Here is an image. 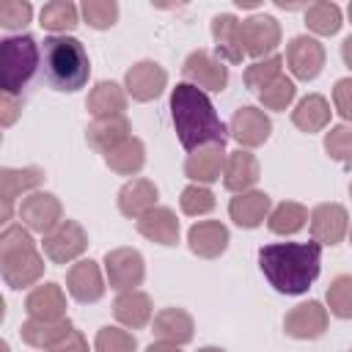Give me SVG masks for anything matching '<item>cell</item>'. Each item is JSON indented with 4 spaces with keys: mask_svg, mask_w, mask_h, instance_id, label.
<instances>
[{
    "mask_svg": "<svg viewBox=\"0 0 352 352\" xmlns=\"http://www.w3.org/2000/svg\"><path fill=\"white\" fill-rule=\"evenodd\" d=\"M341 58H344V63L352 69V36L344 38V44H341Z\"/></svg>",
    "mask_w": 352,
    "mask_h": 352,
    "instance_id": "c3c4849f",
    "label": "cell"
},
{
    "mask_svg": "<svg viewBox=\"0 0 352 352\" xmlns=\"http://www.w3.org/2000/svg\"><path fill=\"white\" fill-rule=\"evenodd\" d=\"M308 228L314 242H319L322 248H333L349 234V214L341 204H319L308 214Z\"/></svg>",
    "mask_w": 352,
    "mask_h": 352,
    "instance_id": "4fadbf2b",
    "label": "cell"
},
{
    "mask_svg": "<svg viewBox=\"0 0 352 352\" xmlns=\"http://www.w3.org/2000/svg\"><path fill=\"white\" fill-rule=\"evenodd\" d=\"M41 248H44V256H47L52 264H72V261H77V258L85 253V248H88V234H85V228H82L77 220H69V217H66L58 228H52V231L44 236Z\"/></svg>",
    "mask_w": 352,
    "mask_h": 352,
    "instance_id": "ba28073f",
    "label": "cell"
},
{
    "mask_svg": "<svg viewBox=\"0 0 352 352\" xmlns=\"http://www.w3.org/2000/svg\"><path fill=\"white\" fill-rule=\"evenodd\" d=\"M330 102L322 96V94H308L302 96L294 110H292V124L300 129V132H322L327 124H330Z\"/></svg>",
    "mask_w": 352,
    "mask_h": 352,
    "instance_id": "f546056e",
    "label": "cell"
},
{
    "mask_svg": "<svg viewBox=\"0 0 352 352\" xmlns=\"http://www.w3.org/2000/svg\"><path fill=\"white\" fill-rule=\"evenodd\" d=\"M151 327H154V336L160 341H168V344H176V346L190 344L192 333H195L192 316L184 308H162L160 314H154Z\"/></svg>",
    "mask_w": 352,
    "mask_h": 352,
    "instance_id": "83f0119b",
    "label": "cell"
},
{
    "mask_svg": "<svg viewBox=\"0 0 352 352\" xmlns=\"http://www.w3.org/2000/svg\"><path fill=\"white\" fill-rule=\"evenodd\" d=\"M214 192L206 187V184H187L179 195V206L184 214L190 217H201V214H209L214 209Z\"/></svg>",
    "mask_w": 352,
    "mask_h": 352,
    "instance_id": "f35d334b",
    "label": "cell"
},
{
    "mask_svg": "<svg viewBox=\"0 0 352 352\" xmlns=\"http://www.w3.org/2000/svg\"><path fill=\"white\" fill-rule=\"evenodd\" d=\"M297 96V85L292 77L280 74L278 80H272L261 94H258V102L264 110H286Z\"/></svg>",
    "mask_w": 352,
    "mask_h": 352,
    "instance_id": "74e56055",
    "label": "cell"
},
{
    "mask_svg": "<svg viewBox=\"0 0 352 352\" xmlns=\"http://www.w3.org/2000/svg\"><path fill=\"white\" fill-rule=\"evenodd\" d=\"M226 146H201L195 151L187 154L184 160V176L192 182V184H212L223 176V168H226Z\"/></svg>",
    "mask_w": 352,
    "mask_h": 352,
    "instance_id": "d6986e66",
    "label": "cell"
},
{
    "mask_svg": "<svg viewBox=\"0 0 352 352\" xmlns=\"http://www.w3.org/2000/svg\"><path fill=\"white\" fill-rule=\"evenodd\" d=\"M129 138V121L121 116V118H104V121H94L88 124L85 129V140L94 151L99 154H107L113 151L116 146H121L124 140Z\"/></svg>",
    "mask_w": 352,
    "mask_h": 352,
    "instance_id": "4dcf8cb0",
    "label": "cell"
},
{
    "mask_svg": "<svg viewBox=\"0 0 352 352\" xmlns=\"http://www.w3.org/2000/svg\"><path fill=\"white\" fill-rule=\"evenodd\" d=\"M80 14L94 30H107L118 22V3L116 0H85L80 6Z\"/></svg>",
    "mask_w": 352,
    "mask_h": 352,
    "instance_id": "ab89813d",
    "label": "cell"
},
{
    "mask_svg": "<svg viewBox=\"0 0 352 352\" xmlns=\"http://www.w3.org/2000/svg\"><path fill=\"white\" fill-rule=\"evenodd\" d=\"M280 69H283V58H280V55H270V58L253 60V63L245 69L242 80H245V85H248L250 91L261 94L272 80H278V77H280Z\"/></svg>",
    "mask_w": 352,
    "mask_h": 352,
    "instance_id": "d590c367",
    "label": "cell"
},
{
    "mask_svg": "<svg viewBox=\"0 0 352 352\" xmlns=\"http://www.w3.org/2000/svg\"><path fill=\"white\" fill-rule=\"evenodd\" d=\"M305 25L316 36H336L338 28L344 25V14H341V8L336 3L319 0V3H311L305 8Z\"/></svg>",
    "mask_w": 352,
    "mask_h": 352,
    "instance_id": "e575fe53",
    "label": "cell"
},
{
    "mask_svg": "<svg viewBox=\"0 0 352 352\" xmlns=\"http://www.w3.org/2000/svg\"><path fill=\"white\" fill-rule=\"evenodd\" d=\"M349 242H352V226H349Z\"/></svg>",
    "mask_w": 352,
    "mask_h": 352,
    "instance_id": "816d5d0a",
    "label": "cell"
},
{
    "mask_svg": "<svg viewBox=\"0 0 352 352\" xmlns=\"http://www.w3.org/2000/svg\"><path fill=\"white\" fill-rule=\"evenodd\" d=\"M138 226V234L157 242V245H176L179 242V220H176V212L168 209V206H154L151 212H146L140 220H135Z\"/></svg>",
    "mask_w": 352,
    "mask_h": 352,
    "instance_id": "484cf974",
    "label": "cell"
},
{
    "mask_svg": "<svg viewBox=\"0 0 352 352\" xmlns=\"http://www.w3.org/2000/svg\"><path fill=\"white\" fill-rule=\"evenodd\" d=\"M349 195H352V184H349Z\"/></svg>",
    "mask_w": 352,
    "mask_h": 352,
    "instance_id": "f5cc1de1",
    "label": "cell"
},
{
    "mask_svg": "<svg viewBox=\"0 0 352 352\" xmlns=\"http://www.w3.org/2000/svg\"><path fill=\"white\" fill-rule=\"evenodd\" d=\"M104 275L116 292H132L146 278V261L135 248H113L104 253Z\"/></svg>",
    "mask_w": 352,
    "mask_h": 352,
    "instance_id": "9c48e42d",
    "label": "cell"
},
{
    "mask_svg": "<svg viewBox=\"0 0 352 352\" xmlns=\"http://www.w3.org/2000/svg\"><path fill=\"white\" fill-rule=\"evenodd\" d=\"M231 242L228 228L220 220H198L187 231V245L198 258H217Z\"/></svg>",
    "mask_w": 352,
    "mask_h": 352,
    "instance_id": "ac0fdd59",
    "label": "cell"
},
{
    "mask_svg": "<svg viewBox=\"0 0 352 352\" xmlns=\"http://www.w3.org/2000/svg\"><path fill=\"white\" fill-rule=\"evenodd\" d=\"M286 66L302 82L316 80L319 72L324 69V47H322V41L308 36V33L305 36H294L286 44Z\"/></svg>",
    "mask_w": 352,
    "mask_h": 352,
    "instance_id": "8fae6325",
    "label": "cell"
},
{
    "mask_svg": "<svg viewBox=\"0 0 352 352\" xmlns=\"http://www.w3.org/2000/svg\"><path fill=\"white\" fill-rule=\"evenodd\" d=\"M151 314H154V305H151V297L140 289H132V292H118L116 302H113V316L129 327V330H140L151 322Z\"/></svg>",
    "mask_w": 352,
    "mask_h": 352,
    "instance_id": "4316f807",
    "label": "cell"
},
{
    "mask_svg": "<svg viewBox=\"0 0 352 352\" xmlns=\"http://www.w3.org/2000/svg\"><path fill=\"white\" fill-rule=\"evenodd\" d=\"M16 214H19L22 226H25L28 231L41 234V236H47L52 228H58V226L63 223V209H60L58 195L41 192V190L25 195L22 204L16 206Z\"/></svg>",
    "mask_w": 352,
    "mask_h": 352,
    "instance_id": "8992f818",
    "label": "cell"
},
{
    "mask_svg": "<svg viewBox=\"0 0 352 352\" xmlns=\"http://www.w3.org/2000/svg\"><path fill=\"white\" fill-rule=\"evenodd\" d=\"M327 311L338 319H352V275H336L324 292Z\"/></svg>",
    "mask_w": 352,
    "mask_h": 352,
    "instance_id": "8d00e7d4",
    "label": "cell"
},
{
    "mask_svg": "<svg viewBox=\"0 0 352 352\" xmlns=\"http://www.w3.org/2000/svg\"><path fill=\"white\" fill-rule=\"evenodd\" d=\"M157 198H160L157 184H154L151 179L138 176V179H129V182L118 190L116 204H118V212H121L124 217L140 220L146 212H151V209L157 206Z\"/></svg>",
    "mask_w": 352,
    "mask_h": 352,
    "instance_id": "ffe728a7",
    "label": "cell"
},
{
    "mask_svg": "<svg viewBox=\"0 0 352 352\" xmlns=\"http://www.w3.org/2000/svg\"><path fill=\"white\" fill-rule=\"evenodd\" d=\"M138 349V341L129 330L124 327H102L96 333V341H94V352H135Z\"/></svg>",
    "mask_w": 352,
    "mask_h": 352,
    "instance_id": "60d3db41",
    "label": "cell"
},
{
    "mask_svg": "<svg viewBox=\"0 0 352 352\" xmlns=\"http://www.w3.org/2000/svg\"><path fill=\"white\" fill-rule=\"evenodd\" d=\"M124 88L135 102H151L168 88V72L157 60H138L126 69Z\"/></svg>",
    "mask_w": 352,
    "mask_h": 352,
    "instance_id": "9a60e30c",
    "label": "cell"
},
{
    "mask_svg": "<svg viewBox=\"0 0 352 352\" xmlns=\"http://www.w3.org/2000/svg\"><path fill=\"white\" fill-rule=\"evenodd\" d=\"M126 88L113 82V80H102L91 88L88 94V113L94 116V121H104V118H121L126 110Z\"/></svg>",
    "mask_w": 352,
    "mask_h": 352,
    "instance_id": "7402d4cb",
    "label": "cell"
},
{
    "mask_svg": "<svg viewBox=\"0 0 352 352\" xmlns=\"http://www.w3.org/2000/svg\"><path fill=\"white\" fill-rule=\"evenodd\" d=\"M44 182V170L36 165L28 168H0V223L11 220L14 201L22 192H36V187Z\"/></svg>",
    "mask_w": 352,
    "mask_h": 352,
    "instance_id": "5bb4252c",
    "label": "cell"
},
{
    "mask_svg": "<svg viewBox=\"0 0 352 352\" xmlns=\"http://www.w3.org/2000/svg\"><path fill=\"white\" fill-rule=\"evenodd\" d=\"M327 322H330L327 308L319 300H308V302L294 305L283 316V330H286V336H292L297 341H314V338L324 336Z\"/></svg>",
    "mask_w": 352,
    "mask_h": 352,
    "instance_id": "2e32d148",
    "label": "cell"
},
{
    "mask_svg": "<svg viewBox=\"0 0 352 352\" xmlns=\"http://www.w3.org/2000/svg\"><path fill=\"white\" fill-rule=\"evenodd\" d=\"M104 275L94 258H80L66 272V292L77 302H99L104 297Z\"/></svg>",
    "mask_w": 352,
    "mask_h": 352,
    "instance_id": "e0dca14e",
    "label": "cell"
},
{
    "mask_svg": "<svg viewBox=\"0 0 352 352\" xmlns=\"http://www.w3.org/2000/svg\"><path fill=\"white\" fill-rule=\"evenodd\" d=\"M146 352H182L176 344H168V341H157V344H148Z\"/></svg>",
    "mask_w": 352,
    "mask_h": 352,
    "instance_id": "7dc6e473",
    "label": "cell"
},
{
    "mask_svg": "<svg viewBox=\"0 0 352 352\" xmlns=\"http://www.w3.org/2000/svg\"><path fill=\"white\" fill-rule=\"evenodd\" d=\"M324 151L330 160L352 162V124L330 126V132L324 135Z\"/></svg>",
    "mask_w": 352,
    "mask_h": 352,
    "instance_id": "b9f144b4",
    "label": "cell"
},
{
    "mask_svg": "<svg viewBox=\"0 0 352 352\" xmlns=\"http://www.w3.org/2000/svg\"><path fill=\"white\" fill-rule=\"evenodd\" d=\"M346 16H349V22H352V3L346 6Z\"/></svg>",
    "mask_w": 352,
    "mask_h": 352,
    "instance_id": "f907efd6",
    "label": "cell"
},
{
    "mask_svg": "<svg viewBox=\"0 0 352 352\" xmlns=\"http://www.w3.org/2000/svg\"><path fill=\"white\" fill-rule=\"evenodd\" d=\"M182 74H184V82L201 88L204 94L206 91L220 94L228 85V66L206 50H192L182 63Z\"/></svg>",
    "mask_w": 352,
    "mask_h": 352,
    "instance_id": "52a82bcc",
    "label": "cell"
},
{
    "mask_svg": "<svg viewBox=\"0 0 352 352\" xmlns=\"http://www.w3.org/2000/svg\"><path fill=\"white\" fill-rule=\"evenodd\" d=\"M333 107L346 124H352V77L336 80V85H333Z\"/></svg>",
    "mask_w": 352,
    "mask_h": 352,
    "instance_id": "ee69618b",
    "label": "cell"
},
{
    "mask_svg": "<svg viewBox=\"0 0 352 352\" xmlns=\"http://www.w3.org/2000/svg\"><path fill=\"white\" fill-rule=\"evenodd\" d=\"M349 352H352V349H349Z\"/></svg>",
    "mask_w": 352,
    "mask_h": 352,
    "instance_id": "db71d44e",
    "label": "cell"
},
{
    "mask_svg": "<svg viewBox=\"0 0 352 352\" xmlns=\"http://www.w3.org/2000/svg\"><path fill=\"white\" fill-rule=\"evenodd\" d=\"M212 38L217 58L226 63H242L245 50H242V22L234 14H217L212 19Z\"/></svg>",
    "mask_w": 352,
    "mask_h": 352,
    "instance_id": "cb8c5ba5",
    "label": "cell"
},
{
    "mask_svg": "<svg viewBox=\"0 0 352 352\" xmlns=\"http://www.w3.org/2000/svg\"><path fill=\"white\" fill-rule=\"evenodd\" d=\"M44 80L55 91L74 94L91 77V60L80 38L74 36H47L41 47Z\"/></svg>",
    "mask_w": 352,
    "mask_h": 352,
    "instance_id": "3957f363",
    "label": "cell"
},
{
    "mask_svg": "<svg viewBox=\"0 0 352 352\" xmlns=\"http://www.w3.org/2000/svg\"><path fill=\"white\" fill-rule=\"evenodd\" d=\"M258 160L248 151V148H236V151H228L226 157V168H223V187L234 195L239 192H248L253 190V184L258 182Z\"/></svg>",
    "mask_w": 352,
    "mask_h": 352,
    "instance_id": "44dd1931",
    "label": "cell"
},
{
    "mask_svg": "<svg viewBox=\"0 0 352 352\" xmlns=\"http://www.w3.org/2000/svg\"><path fill=\"white\" fill-rule=\"evenodd\" d=\"M77 22H80V8L72 0H50L41 6L38 25L52 36H66L72 28H77Z\"/></svg>",
    "mask_w": 352,
    "mask_h": 352,
    "instance_id": "d6a6232c",
    "label": "cell"
},
{
    "mask_svg": "<svg viewBox=\"0 0 352 352\" xmlns=\"http://www.w3.org/2000/svg\"><path fill=\"white\" fill-rule=\"evenodd\" d=\"M280 44V25L270 14H253L242 19V50L245 55L261 60L275 55V47Z\"/></svg>",
    "mask_w": 352,
    "mask_h": 352,
    "instance_id": "30bf717a",
    "label": "cell"
},
{
    "mask_svg": "<svg viewBox=\"0 0 352 352\" xmlns=\"http://www.w3.org/2000/svg\"><path fill=\"white\" fill-rule=\"evenodd\" d=\"M308 209L302 206V204H297V201H283V204H278L272 212H270V217H267V228L272 231V234H278V236H292V234H297L305 223H308Z\"/></svg>",
    "mask_w": 352,
    "mask_h": 352,
    "instance_id": "836d02e7",
    "label": "cell"
},
{
    "mask_svg": "<svg viewBox=\"0 0 352 352\" xmlns=\"http://www.w3.org/2000/svg\"><path fill=\"white\" fill-rule=\"evenodd\" d=\"M198 352H226V349H220V346H201Z\"/></svg>",
    "mask_w": 352,
    "mask_h": 352,
    "instance_id": "681fc988",
    "label": "cell"
},
{
    "mask_svg": "<svg viewBox=\"0 0 352 352\" xmlns=\"http://www.w3.org/2000/svg\"><path fill=\"white\" fill-rule=\"evenodd\" d=\"M104 162H107V168H110L113 173H118V176H135V173H140L143 165H146V146H143L140 138L129 135L121 146H116L113 151L104 154Z\"/></svg>",
    "mask_w": 352,
    "mask_h": 352,
    "instance_id": "1f68e13d",
    "label": "cell"
},
{
    "mask_svg": "<svg viewBox=\"0 0 352 352\" xmlns=\"http://www.w3.org/2000/svg\"><path fill=\"white\" fill-rule=\"evenodd\" d=\"M33 19V6L28 0H3L0 3V25L8 30H19Z\"/></svg>",
    "mask_w": 352,
    "mask_h": 352,
    "instance_id": "7bdbcfd3",
    "label": "cell"
},
{
    "mask_svg": "<svg viewBox=\"0 0 352 352\" xmlns=\"http://www.w3.org/2000/svg\"><path fill=\"white\" fill-rule=\"evenodd\" d=\"M272 212V201L267 192L261 190H248L231 198L228 204V217L239 226V228H258Z\"/></svg>",
    "mask_w": 352,
    "mask_h": 352,
    "instance_id": "603a6c76",
    "label": "cell"
},
{
    "mask_svg": "<svg viewBox=\"0 0 352 352\" xmlns=\"http://www.w3.org/2000/svg\"><path fill=\"white\" fill-rule=\"evenodd\" d=\"M47 352H91L88 349V341H85V336L74 327L69 336H63L52 349H47Z\"/></svg>",
    "mask_w": 352,
    "mask_h": 352,
    "instance_id": "f6af8a7d",
    "label": "cell"
},
{
    "mask_svg": "<svg viewBox=\"0 0 352 352\" xmlns=\"http://www.w3.org/2000/svg\"><path fill=\"white\" fill-rule=\"evenodd\" d=\"M25 311L30 319H66V294L58 283H38L25 297Z\"/></svg>",
    "mask_w": 352,
    "mask_h": 352,
    "instance_id": "d4e9b609",
    "label": "cell"
},
{
    "mask_svg": "<svg viewBox=\"0 0 352 352\" xmlns=\"http://www.w3.org/2000/svg\"><path fill=\"white\" fill-rule=\"evenodd\" d=\"M74 330V324L69 322V319H55V322H50V319H30L28 316V322H22V327H19V336H22V341L28 344V346H33V349H52L63 336H69Z\"/></svg>",
    "mask_w": 352,
    "mask_h": 352,
    "instance_id": "f1b7e54d",
    "label": "cell"
},
{
    "mask_svg": "<svg viewBox=\"0 0 352 352\" xmlns=\"http://www.w3.org/2000/svg\"><path fill=\"white\" fill-rule=\"evenodd\" d=\"M170 118L176 138L187 151L201 146H226L228 126L220 121L212 99L190 82H179L170 91Z\"/></svg>",
    "mask_w": 352,
    "mask_h": 352,
    "instance_id": "7a4b0ae2",
    "label": "cell"
},
{
    "mask_svg": "<svg viewBox=\"0 0 352 352\" xmlns=\"http://www.w3.org/2000/svg\"><path fill=\"white\" fill-rule=\"evenodd\" d=\"M258 267L280 294H305L322 270L319 242H272L258 250Z\"/></svg>",
    "mask_w": 352,
    "mask_h": 352,
    "instance_id": "6da1fadb",
    "label": "cell"
},
{
    "mask_svg": "<svg viewBox=\"0 0 352 352\" xmlns=\"http://www.w3.org/2000/svg\"><path fill=\"white\" fill-rule=\"evenodd\" d=\"M0 275L6 286L25 289L44 275V258L25 226H6L0 234Z\"/></svg>",
    "mask_w": 352,
    "mask_h": 352,
    "instance_id": "277c9868",
    "label": "cell"
},
{
    "mask_svg": "<svg viewBox=\"0 0 352 352\" xmlns=\"http://www.w3.org/2000/svg\"><path fill=\"white\" fill-rule=\"evenodd\" d=\"M22 113V102L14 96V94H3L0 96V124L3 126H11Z\"/></svg>",
    "mask_w": 352,
    "mask_h": 352,
    "instance_id": "bcb514c9",
    "label": "cell"
},
{
    "mask_svg": "<svg viewBox=\"0 0 352 352\" xmlns=\"http://www.w3.org/2000/svg\"><path fill=\"white\" fill-rule=\"evenodd\" d=\"M272 132V121L264 110L253 107V104H245V107H236L231 121H228V135L239 143V148H258L267 143Z\"/></svg>",
    "mask_w": 352,
    "mask_h": 352,
    "instance_id": "7c38bea8",
    "label": "cell"
},
{
    "mask_svg": "<svg viewBox=\"0 0 352 352\" xmlns=\"http://www.w3.org/2000/svg\"><path fill=\"white\" fill-rule=\"evenodd\" d=\"M41 63V47L33 36H8L0 41V88L3 94H19Z\"/></svg>",
    "mask_w": 352,
    "mask_h": 352,
    "instance_id": "5b68a950",
    "label": "cell"
}]
</instances>
